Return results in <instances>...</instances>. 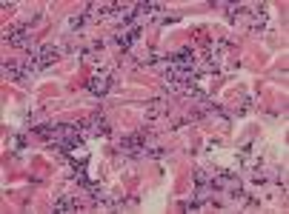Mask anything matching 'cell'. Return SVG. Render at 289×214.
Masks as SVG:
<instances>
[{
  "mask_svg": "<svg viewBox=\"0 0 289 214\" xmlns=\"http://www.w3.org/2000/svg\"><path fill=\"white\" fill-rule=\"evenodd\" d=\"M6 43H14V46H20V43L26 40V29L23 26H14V29H6Z\"/></svg>",
  "mask_w": 289,
  "mask_h": 214,
  "instance_id": "2",
  "label": "cell"
},
{
  "mask_svg": "<svg viewBox=\"0 0 289 214\" xmlns=\"http://www.w3.org/2000/svg\"><path fill=\"white\" fill-rule=\"evenodd\" d=\"M81 129H92V134H109V123L103 120V117H97V114H95L92 120L83 123Z\"/></svg>",
  "mask_w": 289,
  "mask_h": 214,
  "instance_id": "1",
  "label": "cell"
},
{
  "mask_svg": "<svg viewBox=\"0 0 289 214\" xmlns=\"http://www.w3.org/2000/svg\"><path fill=\"white\" fill-rule=\"evenodd\" d=\"M175 66L178 69H189L192 66V54H189V49H183V52L175 54Z\"/></svg>",
  "mask_w": 289,
  "mask_h": 214,
  "instance_id": "5",
  "label": "cell"
},
{
  "mask_svg": "<svg viewBox=\"0 0 289 214\" xmlns=\"http://www.w3.org/2000/svg\"><path fill=\"white\" fill-rule=\"evenodd\" d=\"M89 89H92V94H106V92H109V74H100V77H92V83H89Z\"/></svg>",
  "mask_w": 289,
  "mask_h": 214,
  "instance_id": "3",
  "label": "cell"
},
{
  "mask_svg": "<svg viewBox=\"0 0 289 214\" xmlns=\"http://www.w3.org/2000/svg\"><path fill=\"white\" fill-rule=\"evenodd\" d=\"M55 57H57V49H52V46H43V49H41V57H38V63H41V66H49Z\"/></svg>",
  "mask_w": 289,
  "mask_h": 214,
  "instance_id": "4",
  "label": "cell"
},
{
  "mask_svg": "<svg viewBox=\"0 0 289 214\" xmlns=\"http://www.w3.org/2000/svg\"><path fill=\"white\" fill-rule=\"evenodd\" d=\"M55 209H57V212H72V209H75V203H72L69 197H60V200L55 203Z\"/></svg>",
  "mask_w": 289,
  "mask_h": 214,
  "instance_id": "6",
  "label": "cell"
}]
</instances>
